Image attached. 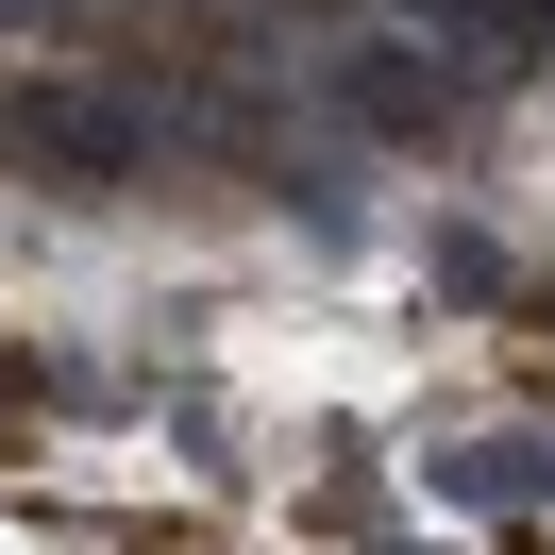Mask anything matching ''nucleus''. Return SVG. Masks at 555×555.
<instances>
[{"mask_svg": "<svg viewBox=\"0 0 555 555\" xmlns=\"http://www.w3.org/2000/svg\"><path fill=\"white\" fill-rule=\"evenodd\" d=\"M320 102H337L353 135H387V152H454V135H472V68H438L421 35H353V51H320Z\"/></svg>", "mask_w": 555, "mask_h": 555, "instance_id": "1", "label": "nucleus"}, {"mask_svg": "<svg viewBox=\"0 0 555 555\" xmlns=\"http://www.w3.org/2000/svg\"><path fill=\"white\" fill-rule=\"evenodd\" d=\"M17 135H35V152H68V169H135V152H152V118H135V102H85V85H51V102H17Z\"/></svg>", "mask_w": 555, "mask_h": 555, "instance_id": "2", "label": "nucleus"}, {"mask_svg": "<svg viewBox=\"0 0 555 555\" xmlns=\"http://www.w3.org/2000/svg\"><path fill=\"white\" fill-rule=\"evenodd\" d=\"M0 17H17V0H0Z\"/></svg>", "mask_w": 555, "mask_h": 555, "instance_id": "3", "label": "nucleus"}]
</instances>
